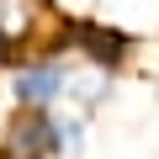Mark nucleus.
I'll return each mask as SVG.
<instances>
[{
    "instance_id": "nucleus-1",
    "label": "nucleus",
    "mask_w": 159,
    "mask_h": 159,
    "mask_svg": "<svg viewBox=\"0 0 159 159\" xmlns=\"http://www.w3.org/2000/svg\"><path fill=\"white\" fill-rule=\"evenodd\" d=\"M69 80H74V58L58 48L53 21H48V32H43L27 53H16V64L6 69L11 106H27V111H53V106H64Z\"/></svg>"
},
{
    "instance_id": "nucleus-2",
    "label": "nucleus",
    "mask_w": 159,
    "mask_h": 159,
    "mask_svg": "<svg viewBox=\"0 0 159 159\" xmlns=\"http://www.w3.org/2000/svg\"><path fill=\"white\" fill-rule=\"evenodd\" d=\"M53 37L69 58H80L85 69H101V74H122L127 58H133V32H122L117 21H96V16H53Z\"/></svg>"
},
{
    "instance_id": "nucleus-3",
    "label": "nucleus",
    "mask_w": 159,
    "mask_h": 159,
    "mask_svg": "<svg viewBox=\"0 0 159 159\" xmlns=\"http://www.w3.org/2000/svg\"><path fill=\"white\" fill-rule=\"evenodd\" d=\"M0 148H6L11 159H58L53 154V111L11 106L6 127H0Z\"/></svg>"
},
{
    "instance_id": "nucleus-4",
    "label": "nucleus",
    "mask_w": 159,
    "mask_h": 159,
    "mask_svg": "<svg viewBox=\"0 0 159 159\" xmlns=\"http://www.w3.org/2000/svg\"><path fill=\"white\" fill-rule=\"evenodd\" d=\"M90 143V117L74 106H53V154L58 159H85Z\"/></svg>"
},
{
    "instance_id": "nucleus-5",
    "label": "nucleus",
    "mask_w": 159,
    "mask_h": 159,
    "mask_svg": "<svg viewBox=\"0 0 159 159\" xmlns=\"http://www.w3.org/2000/svg\"><path fill=\"white\" fill-rule=\"evenodd\" d=\"M11 64H16V48H11L6 37H0V80H6V69H11Z\"/></svg>"
},
{
    "instance_id": "nucleus-6",
    "label": "nucleus",
    "mask_w": 159,
    "mask_h": 159,
    "mask_svg": "<svg viewBox=\"0 0 159 159\" xmlns=\"http://www.w3.org/2000/svg\"><path fill=\"white\" fill-rule=\"evenodd\" d=\"M32 6H37L43 16H58V0H32Z\"/></svg>"
},
{
    "instance_id": "nucleus-7",
    "label": "nucleus",
    "mask_w": 159,
    "mask_h": 159,
    "mask_svg": "<svg viewBox=\"0 0 159 159\" xmlns=\"http://www.w3.org/2000/svg\"><path fill=\"white\" fill-rule=\"evenodd\" d=\"M0 159H11V154H6V148H0Z\"/></svg>"
}]
</instances>
